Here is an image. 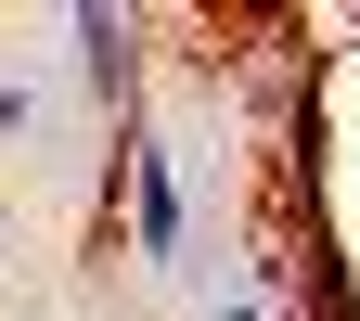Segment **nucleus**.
I'll list each match as a JSON object with an SVG mask.
<instances>
[{"label":"nucleus","mask_w":360,"mask_h":321,"mask_svg":"<svg viewBox=\"0 0 360 321\" xmlns=\"http://www.w3.org/2000/svg\"><path fill=\"white\" fill-rule=\"evenodd\" d=\"M232 321H270V308H232Z\"/></svg>","instance_id":"3"},{"label":"nucleus","mask_w":360,"mask_h":321,"mask_svg":"<svg viewBox=\"0 0 360 321\" xmlns=\"http://www.w3.org/2000/svg\"><path fill=\"white\" fill-rule=\"evenodd\" d=\"M129 13H77V65H90V90H129Z\"/></svg>","instance_id":"2"},{"label":"nucleus","mask_w":360,"mask_h":321,"mask_svg":"<svg viewBox=\"0 0 360 321\" xmlns=\"http://www.w3.org/2000/svg\"><path fill=\"white\" fill-rule=\"evenodd\" d=\"M129 218H142V257H180V180H167L155 142L129 155Z\"/></svg>","instance_id":"1"}]
</instances>
